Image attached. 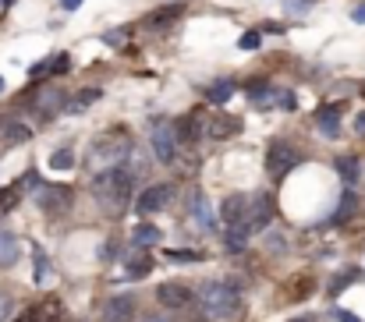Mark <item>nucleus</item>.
<instances>
[{"mask_svg": "<svg viewBox=\"0 0 365 322\" xmlns=\"http://www.w3.org/2000/svg\"><path fill=\"white\" fill-rule=\"evenodd\" d=\"M132 241H135V248H153V245H160V241H163V230H160V227H153V223H135Z\"/></svg>", "mask_w": 365, "mask_h": 322, "instance_id": "f3484780", "label": "nucleus"}, {"mask_svg": "<svg viewBox=\"0 0 365 322\" xmlns=\"http://www.w3.org/2000/svg\"><path fill=\"white\" fill-rule=\"evenodd\" d=\"M46 269H50V266H46V255L36 248V280H39V283L46 280Z\"/></svg>", "mask_w": 365, "mask_h": 322, "instance_id": "f704fd0d", "label": "nucleus"}, {"mask_svg": "<svg viewBox=\"0 0 365 322\" xmlns=\"http://www.w3.org/2000/svg\"><path fill=\"white\" fill-rule=\"evenodd\" d=\"M93 153H96V160H107V167H117L121 160L132 153V138H128V131L114 128V131H107V135L93 145Z\"/></svg>", "mask_w": 365, "mask_h": 322, "instance_id": "20e7f679", "label": "nucleus"}, {"mask_svg": "<svg viewBox=\"0 0 365 322\" xmlns=\"http://www.w3.org/2000/svg\"><path fill=\"white\" fill-rule=\"evenodd\" d=\"M15 198H18L15 191H0V216H4V213H11V209H15Z\"/></svg>", "mask_w": 365, "mask_h": 322, "instance_id": "473e14b6", "label": "nucleus"}, {"mask_svg": "<svg viewBox=\"0 0 365 322\" xmlns=\"http://www.w3.org/2000/svg\"><path fill=\"white\" fill-rule=\"evenodd\" d=\"M68 68H71V57H68V53H57V57H53V64L46 61V71H50V75H64Z\"/></svg>", "mask_w": 365, "mask_h": 322, "instance_id": "c85d7f7f", "label": "nucleus"}, {"mask_svg": "<svg viewBox=\"0 0 365 322\" xmlns=\"http://www.w3.org/2000/svg\"><path fill=\"white\" fill-rule=\"evenodd\" d=\"M100 96H103V93H100V89H96V85H93V89H85V93H78V96H75V100H71V103H68L64 110H71V113H82V110H89V106H93V103H96Z\"/></svg>", "mask_w": 365, "mask_h": 322, "instance_id": "b1692460", "label": "nucleus"}, {"mask_svg": "<svg viewBox=\"0 0 365 322\" xmlns=\"http://www.w3.org/2000/svg\"><path fill=\"white\" fill-rule=\"evenodd\" d=\"M241 131V121L238 117H231V113H217L209 121V128H206V135L213 138V142H224V138H234Z\"/></svg>", "mask_w": 365, "mask_h": 322, "instance_id": "ddd939ff", "label": "nucleus"}, {"mask_svg": "<svg viewBox=\"0 0 365 322\" xmlns=\"http://www.w3.org/2000/svg\"><path fill=\"white\" fill-rule=\"evenodd\" d=\"M199 308L209 319H234L241 312V290L234 283L209 280V283L199 287Z\"/></svg>", "mask_w": 365, "mask_h": 322, "instance_id": "f03ea898", "label": "nucleus"}, {"mask_svg": "<svg viewBox=\"0 0 365 322\" xmlns=\"http://www.w3.org/2000/svg\"><path fill=\"white\" fill-rule=\"evenodd\" d=\"M355 131H358V135H365V110L355 117Z\"/></svg>", "mask_w": 365, "mask_h": 322, "instance_id": "79ce46f5", "label": "nucleus"}, {"mask_svg": "<svg viewBox=\"0 0 365 322\" xmlns=\"http://www.w3.org/2000/svg\"><path fill=\"white\" fill-rule=\"evenodd\" d=\"M15 322H39V315H36V308H28L25 315H18Z\"/></svg>", "mask_w": 365, "mask_h": 322, "instance_id": "a19ab883", "label": "nucleus"}, {"mask_svg": "<svg viewBox=\"0 0 365 322\" xmlns=\"http://www.w3.org/2000/svg\"><path fill=\"white\" fill-rule=\"evenodd\" d=\"M114 255H117V241H107V245L100 248V258H103V262H114Z\"/></svg>", "mask_w": 365, "mask_h": 322, "instance_id": "e433bc0d", "label": "nucleus"}, {"mask_svg": "<svg viewBox=\"0 0 365 322\" xmlns=\"http://www.w3.org/2000/svg\"><path fill=\"white\" fill-rule=\"evenodd\" d=\"M33 106H36V113L43 117V121H50V117H57L60 110L68 106V96H64V89H36V100H33Z\"/></svg>", "mask_w": 365, "mask_h": 322, "instance_id": "1a4fd4ad", "label": "nucleus"}, {"mask_svg": "<svg viewBox=\"0 0 365 322\" xmlns=\"http://www.w3.org/2000/svg\"><path fill=\"white\" fill-rule=\"evenodd\" d=\"M273 103L284 110H294V93H273Z\"/></svg>", "mask_w": 365, "mask_h": 322, "instance_id": "72a5a7b5", "label": "nucleus"}, {"mask_svg": "<svg viewBox=\"0 0 365 322\" xmlns=\"http://www.w3.org/2000/svg\"><path fill=\"white\" fill-rule=\"evenodd\" d=\"M177 131H174V124L170 121H157L153 124V156L160 160V163H174V156H177Z\"/></svg>", "mask_w": 365, "mask_h": 322, "instance_id": "423d86ee", "label": "nucleus"}, {"mask_svg": "<svg viewBox=\"0 0 365 322\" xmlns=\"http://www.w3.org/2000/svg\"><path fill=\"white\" fill-rule=\"evenodd\" d=\"M355 209H358V195H355V191L348 188V191L341 195V206H337V209H333L330 223H333V227H337V223H348V220L355 216Z\"/></svg>", "mask_w": 365, "mask_h": 322, "instance_id": "412c9836", "label": "nucleus"}, {"mask_svg": "<svg viewBox=\"0 0 365 322\" xmlns=\"http://www.w3.org/2000/svg\"><path fill=\"white\" fill-rule=\"evenodd\" d=\"M192 287L188 283H160L157 287V301L163 305V308H185V305H192Z\"/></svg>", "mask_w": 365, "mask_h": 322, "instance_id": "9d476101", "label": "nucleus"}, {"mask_svg": "<svg viewBox=\"0 0 365 322\" xmlns=\"http://www.w3.org/2000/svg\"><path fill=\"white\" fill-rule=\"evenodd\" d=\"M170 195H174V188L170 184H149L139 198H135V213H142V216H153V213H160L167 202H170Z\"/></svg>", "mask_w": 365, "mask_h": 322, "instance_id": "6e6552de", "label": "nucleus"}, {"mask_svg": "<svg viewBox=\"0 0 365 322\" xmlns=\"http://www.w3.org/2000/svg\"><path fill=\"white\" fill-rule=\"evenodd\" d=\"M351 18H355L358 25H365V4H362V8H355V11H351Z\"/></svg>", "mask_w": 365, "mask_h": 322, "instance_id": "c03bdc74", "label": "nucleus"}, {"mask_svg": "<svg viewBox=\"0 0 365 322\" xmlns=\"http://www.w3.org/2000/svg\"><path fill=\"white\" fill-rule=\"evenodd\" d=\"M50 167H53V170H71V167H75V149H68V145H64V149H57V153L50 156Z\"/></svg>", "mask_w": 365, "mask_h": 322, "instance_id": "bb28decb", "label": "nucleus"}, {"mask_svg": "<svg viewBox=\"0 0 365 322\" xmlns=\"http://www.w3.org/2000/svg\"><path fill=\"white\" fill-rule=\"evenodd\" d=\"M149 273H153V258H145V255L128 258V280H142V276H149Z\"/></svg>", "mask_w": 365, "mask_h": 322, "instance_id": "393cba45", "label": "nucleus"}, {"mask_svg": "<svg viewBox=\"0 0 365 322\" xmlns=\"http://www.w3.org/2000/svg\"><path fill=\"white\" fill-rule=\"evenodd\" d=\"M273 220V195L269 191H259L249 198V209H245V220H241V227H245V234L252 238V234H262Z\"/></svg>", "mask_w": 365, "mask_h": 322, "instance_id": "7ed1b4c3", "label": "nucleus"}, {"mask_svg": "<svg viewBox=\"0 0 365 322\" xmlns=\"http://www.w3.org/2000/svg\"><path fill=\"white\" fill-rule=\"evenodd\" d=\"M333 170H337L341 173V181L351 188L358 178H362V163L355 160V156H337V160H333Z\"/></svg>", "mask_w": 365, "mask_h": 322, "instance_id": "aec40b11", "label": "nucleus"}, {"mask_svg": "<svg viewBox=\"0 0 365 322\" xmlns=\"http://www.w3.org/2000/svg\"><path fill=\"white\" fill-rule=\"evenodd\" d=\"M21 255V245L11 230H0V266H15Z\"/></svg>", "mask_w": 365, "mask_h": 322, "instance_id": "a211bd4d", "label": "nucleus"}, {"mask_svg": "<svg viewBox=\"0 0 365 322\" xmlns=\"http://www.w3.org/2000/svg\"><path fill=\"white\" fill-rule=\"evenodd\" d=\"M11 312H15L11 294H4V290H0V322H8V319H11Z\"/></svg>", "mask_w": 365, "mask_h": 322, "instance_id": "7c9ffc66", "label": "nucleus"}, {"mask_svg": "<svg viewBox=\"0 0 365 322\" xmlns=\"http://www.w3.org/2000/svg\"><path fill=\"white\" fill-rule=\"evenodd\" d=\"M142 322H174V319H170V315H145Z\"/></svg>", "mask_w": 365, "mask_h": 322, "instance_id": "a18cd8bd", "label": "nucleus"}, {"mask_svg": "<svg viewBox=\"0 0 365 322\" xmlns=\"http://www.w3.org/2000/svg\"><path fill=\"white\" fill-rule=\"evenodd\" d=\"M36 202H39L43 213L60 216V213L71 209V188H64V184H43L39 195H36Z\"/></svg>", "mask_w": 365, "mask_h": 322, "instance_id": "0eeeda50", "label": "nucleus"}, {"mask_svg": "<svg viewBox=\"0 0 365 322\" xmlns=\"http://www.w3.org/2000/svg\"><path fill=\"white\" fill-rule=\"evenodd\" d=\"M0 93H4V78H0Z\"/></svg>", "mask_w": 365, "mask_h": 322, "instance_id": "09e8293b", "label": "nucleus"}, {"mask_svg": "<svg viewBox=\"0 0 365 322\" xmlns=\"http://www.w3.org/2000/svg\"><path fill=\"white\" fill-rule=\"evenodd\" d=\"M177 18H181V8H177V4H170V8H157V11H149L142 25L149 28V32H167V28H174V25H177Z\"/></svg>", "mask_w": 365, "mask_h": 322, "instance_id": "f8f14e48", "label": "nucleus"}, {"mask_svg": "<svg viewBox=\"0 0 365 322\" xmlns=\"http://www.w3.org/2000/svg\"><path fill=\"white\" fill-rule=\"evenodd\" d=\"M355 280H362V269H344L341 276H333V280H330V294L337 298L341 290H348V283H355Z\"/></svg>", "mask_w": 365, "mask_h": 322, "instance_id": "a878e982", "label": "nucleus"}, {"mask_svg": "<svg viewBox=\"0 0 365 322\" xmlns=\"http://www.w3.org/2000/svg\"><path fill=\"white\" fill-rule=\"evenodd\" d=\"M245 209H249V198L245 195H227L220 202V220L224 223H241V220H245Z\"/></svg>", "mask_w": 365, "mask_h": 322, "instance_id": "dca6fc26", "label": "nucleus"}, {"mask_svg": "<svg viewBox=\"0 0 365 322\" xmlns=\"http://www.w3.org/2000/svg\"><path fill=\"white\" fill-rule=\"evenodd\" d=\"M301 163V153L294 149L291 142H273L269 153H266V170L269 178H287V173Z\"/></svg>", "mask_w": 365, "mask_h": 322, "instance_id": "39448f33", "label": "nucleus"}, {"mask_svg": "<svg viewBox=\"0 0 365 322\" xmlns=\"http://www.w3.org/2000/svg\"><path fill=\"white\" fill-rule=\"evenodd\" d=\"M125 32H128V28H117V32H107V36H103V43H107V46H121V43H125Z\"/></svg>", "mask_w": 365, "mask_h": 322, "instance_id": "c9c22d12", "label": "nucleus"}, {"mask_svg": "<svg viewBox=\"0 0 365 322\" xmlns=\"http://www.w3.org/2000/svg\"><path fill=\"white\" fill-rule=\"evenodd\" d=\"M167 258L170 262H199L202 252H185V248H181V252H167Z\"/></svg>", "mask_w": 365, "mask_h": 322, "instance_id": "c756f323", "label": "nucleus"}, {"mask_svg": "<svg viewBox=\"0 0 365 322\" xmlns=\"http://www.w3.org/2000/svg\"><path fill=\"white\" fill-rule=\"evenodd\" d=\"M82 8V0H64V11H78Z\"/></svg>", "mask_w": 365, "mask_h": 322, "instance_id": "49530a36", "label": "nucleus"}, {"mask_svg": "<svg viewBox=\"0 0 365 322\" xmlns=\"http://www.w3.org/2000/svg\"><path fill=\"white\" fill-rule=\"evenodd\" d=\"M294 322H312V319H294Z\"/></svg>", "mask_w": 365, "mask_h": 322, "instance_id": "de8ad7c7", "label": "nucleus"}, {"mask_svg": "<svg viewBox=\"0 0 365 322\" xmlns=\"http://www.w3.org/2000/svg\"><path fill=\"white\" fill-rule=\"evenodd\" d=\"M316 124H319V131H323L326 138H337V131H341L337 106H319V113H316Z\"/></svg>", "mask_w": 365, "mask_h": 322, "instance_id": "6ab92c4d", "label": "nucleus"}, {"mask_svg": "<svg viewBox=\"0 0 365 322\" xmlns=\"http://www.w3.org/2000/svg\"><path fill=\"white\" fill-rule=\"evenodd\" d=\"M21 188H39V178H36V173H33V170H28V173H25V178L18 181V191H21Z\"/></svg>", "mask_w": 365, "mask_h": 322, "instance_id": "58836bf2", "label": "nucleus"}, {"mask_svg": "<svg viewBox=\"0 0 365 322\" xmlns=\"http://www.w3.org/2000/svg\"><path fill=\"white\" fill-rule=\"evenodd\" d=\"M266 245H269V248H273V252H277V248H284V238H281V234H273V238H269V241H266Z\"/></svg>", "mask_w": 365, "mask_h": 322, "instance_id": "37998d69", "label": "nucleus"}, {"mask_svg": "<svg viewBox=\"0 0 365 322\" xmlns=\"http://www.w3.org/2000/svg\"><path fill=\"white\" fill-rule=\"evenodd\" d=\"M234 96V82L231 78H220V82H213L209 89H206V100L209 103H227Z\"/></svg>", "mask_w": 365, "mask_h": 322, "instance_id": "5701e85b", "label": "nucleus"}, {"mask_svg": "<svg viewBox=\"0 0 365 322\" xmlns=\"http://www.w3.org/2000/svg\"><path fill=\"white\" fill-rule=\"evenodd\" d=\"M192 216H195L202 227H209V223H213V220H209V209H206V198H202L199 191L192 195Z\"/></svg>", "mask_w": 365, "mask_h": 322, "instance_id": "cd10ccee", "label": "nucleus"}, {"mask_svg": "<svg viewBox=\"0 0 365 322\" xmlns=\"http://www.w3.org/2000/svg\"><path fill=\"white\" fill-rule=\"evenodd\" d=\"M28 138H33V128L21 124L18 117H4V121H0V142L4 145H21Z\"/></svg>", "mask_w": 365, "mask_h": 322, "instance_id": "4468645a", "label": "nucleus"}, {"mask_svg": "<svg viewBox=\"0 0 365 322\" xmlns=\"http://www.w3.org/2000/svg\"><path fill=\"white\" fill-rule=\"evenodd\" d=\"M333 319H337V322H362L358 315H351L348 308H337V312H333Z\"/></svg>", "mask_w": 365, "mask_h": 322, "instance_id": "ea45409f", "label": "nucleus"}, {"mask_svg": "<svg viewBox=\"0 0 365 322\" xmlns=\"http://www.w3.org/2000/svg\"><path fill=\"white\" fill-rule=\"evenodd\" d=\"M174 131H177V142H181V145H195L199 135H202V117H199V113H185V117L174 124Z\"/></svg>", "mask_w": 365, "mask_h": 322, "instance_id": "2eb2a0df", "label": "nucleus"}, {"mask_svg": "<svg viewBox=\"0 0 365 322\" xmlns=\"http://www.w3.org/2000/svg\"><path fill=\"white\" fill-rule=\"evenodd\" d=\"M309 8H312V0H291V4H287L291 15H301V11H309Z\"/></svg>", "mask_w": 365, "mask_h": 322, "instance_id": "4c0bfd02", "label": "nucleus"}, {"mask_svg": "<svg viewBox=\"0 0 365 322\" xmlns=\"http://www.w3.org/2000/svg\"><path fill=\"white\" fill-rule=\"evenodd\" d=\"M132 188H135V173L128 167H107L93 178V198L100 202V209L107 213H125L128 202H132Z\"/></svg>", "mask_w": 365, "mask_h": 322, "instance_id": "f257e3e1", "label": "nucleus"}, {"mask_svg": "<svg viewBox=\"0 0 365 322\" xmlns=\"http://www.w3.org/2000/svg\"><path fill=\"white\" fill-rule=\"evenodd\" d=\"M259 43H262V36H259V32H245V36L238 39V46H241V50H259Z\"/></svg>", "mask_w": 365, "mask_h": 322, "instance_id": "2f4dec72", "label": "nucleus"}, {"mask_svg": "<svg viewBox=\"0 0 365 322\" xmlns=\"http://www.w3.org/2000/svg\"><path fill=\"white\" fill-rule=\"evenodd\" d=\"M103 322H135V298L132 294H114L103 305Z\"/></svg>", "mask_w": 365, "mask_h": 322, "instance_id": "9b49d317", "label": "nucleus"}, {"mask_svg": "<svg viewBox=\"0 0 365 322\" xmlns=\"http://www.w3.org/2000/svg\"><path fill=\"white\" fill-rule=\"evenodd\" d=\"M273 93H277V89H273V85H269L266 78H256V82H249V100H252L256 106H266V103L273 100Z\"/></svg>", "mask_w": 365, "mask_h": 322, "instance_id": "4be33fe9", "label": "nucleus"}]
</instances>
